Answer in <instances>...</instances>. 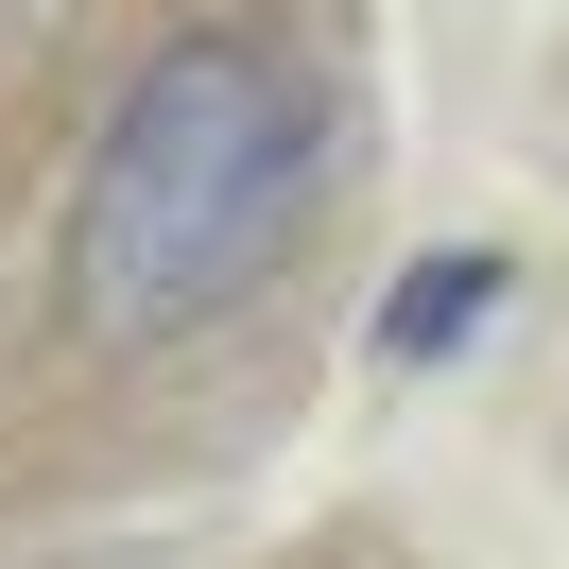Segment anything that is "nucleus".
Segmentation results:
<instances>
[{
	"instance_id": "1",
	"label": "nucleus",
	"mask_w": 569,
	"mask_h": 569,
	"mask_svg": "<svg viewBox=\"0 0 569 569\" xmlns=\"http://www.w3.org/2000/svg\"><path fill=\"white\" fill-rule=\"evenodd\" d=\"M293 190H311V104L259 52L190 36L121 87L104 156H87V311L104 328H190L277 259Z\"/></svg>"
},
{
	"instance_id": "2",
	"label": "nucleus",
	"mask_w": 569,
	"mask_h": 569,
	"mask_svg": "<svg viewBox=\"0 0 569 569\" xmlns=\"http://www.w3.org/2000/svg\"><path fill=\"white\" fill-rule=\"evenodd\" d=\"M483 311H500V259H415V277L380 293V362H449Z\"/></svg>"
}]
</instances>
